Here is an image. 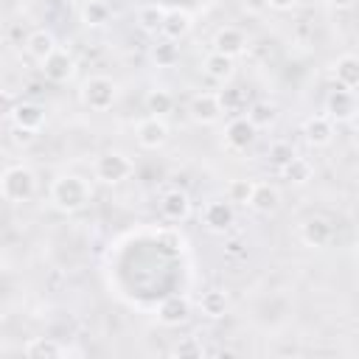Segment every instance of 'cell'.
I'll list each match as a JSON object with an SVG mask.
<instances>
[{"instance_id":"obj_1","label":"cell","mask_w":359,"mask_h":359,"mask_svg":"<svg viewBox=\"0 0 359 359\" xmlns=\"http://www.w3.org/2000/svg\"><path fill=\"white\" fill-rule=\"evenodd\" d=\"M48 196H50V205H53L56 210H62V213H76V210H81V208L90 202L93 188H90V182H87L84 177H79V174H59V177L50 182Z\"/></svg>"},{"instance_id":"obj_2","label":"cell","mask_w":359,"mask_h":359,"mask_svg":"<svg viewBox=\"0 0 359 359\" xmlns=\"http://www.w3.org/2000/svg\"><path fill=\"white\" fill-rule=\"evenodd\" d=\"M34 194H36V177H34L31 168L8 165L0 174V199H6L11 205H20V202H28Z\"/></svg>"},{"instance_id":"obj_3","label":"cell","mask_w":359,"mask_h":359,"mask_svg":"<svg viewBox=\"0 0 359 359\" xmlns=\"http://www.w3.org/2000/svg\"><path fill=\"white\" fill-rule=\"evenodd\" d=\"M132 171H135V163L123 151H104L93 163V177L98 182H104V185H118V182L129 180Z\"/></svg>"},{"instance_id":"obj_4","label":"cell","mask_w":359,"mask_h":359,"mask_svg":"<svg viewBox=\"0 0 359 359\" xmlns=\"http://www.w3.org/2000/svg\"><path fill=\"white\" fill-rule=\"evenodd\" d=\"M118 98V87L107 76H90L81 84V104L93 112H107Z\"/></svg>"},{"instance_id":"obj_5","label":"cell","mask_w":359,"mask_h":359,"mask_svg":"<svg viewBox=\"0 0 359 359\" xmlns=\"http://www.w3.org/2000/svg\"><path fill=\"white\" fill-rule=\"evenodd\" d=\"M135 137L140 149H160L168 140V123L160 115H146L135 123Z\"/></svg>"},{"instance_id":"obj_6","label":"cell","mask_w":359,"mask_h":359,"mask_svg":"<svg viewBox=\"0 0 359 359\" xmlns=\"http://www.w3.org/2000/svg\"><path fill=\"white\" fill-rule=\"evenodd\" d=\"M39 70H42V76H45L48 81L62 84V81H67V79L73 76L76 62H73V56H70L67 50L56 48V50H50V53H48V56L39 62Z\"/></svg>"},{"instance_id":"obj_7","label":"cell","mask_w":359,"mask_h":359,"mask_svg":"<svg viewBox=\"0 0 359 359\" xmlns=\"http://www.w3.org/2000/svg\"><path fill=\"white\" fill-rule=\"evenodd\" d=\"M22 353L25 356H36V359H59V356H81L79 348H67L50 337H31L25 345H22Z\"/></svg>"},{"instance_id":"obj_8","label":"cell","mask_w":359,"mask_h":359,"mask_svg":"<svg viewBox=\"0 0 359 359\" xmlns=\"http://www.w3.org/2000/svg\"><path fill=\"white\" fill-rule=\"evenodd\" d=\"M222 101H219V95H213V93H199V95H194L191 98V104H188V115H191V121H196V123H202V126H208V123H216L219 118H222Z\"/></svg>"},{"instance_id":"obj_9","label":"cell","mask_w":359,"mask_h":359,"mask_svg":"<svg viewBox=\"0 0 359 359\" xmlns=\"http://www.w3.org/2000/svg\"><path fill=\"white\" fill-rule=\"evenodd\" d=\"M300 238L306 247H328L331 238H334V224L325 219V216H309L303 224H300Z\"/></svg>"},{"instance_id":"obj_10","label":"cell","mask_w":359,"mask_h":359,"mask_svg":"<svg viewBox=\"0 0 359 359\" xmlns=\"http://www.w3.org/2000/svg\"><path fill=\"white\" fill-rule=\"evenodd\" d=\"M233 219H236V210H233V202H227V199H210L202 208V222L213 233H224L233 224Z\"/></svg>"},{"instance_id":"obj_11","label":"cell","mask_w":359,"mask_h":359,"mask_svg":"<svg viewBox=\"0 0 359 359\" xmlns=\"http://www.w3.org/2000/svg\"><path fill=\"white\" fill-rule=\"evenodd\" d=\"M255 135H258V126H255L247 115L233 118V121L227 123V129H224V140H227V146H230V149H236V151L250 149V146H252V140H255Z\"/></svg>"},{"instance_id":"obj_12","label":"cell","mask_w":359,"mask_h":359,"mask_svg":"<svg viewBox=\"0 0 359 359\" xmlns=\"http://www.w3.org/2000/svg\"><path fill=\"white\" fill-rule=\"evenodd\" d=\"M303 140L311 149H325L334 140V121L328 115H311L303 123Z\"/></svg>"},{"instance_id":"obj_13","label":"cell","mask_w":359,"mask_h":359,"mask_svg":"<svg viewBox=\"0 0 359 359\" xmlns=\"http://www.w3.org/2000/svg\"><path fill=\"white\" fill-rule=\"evenodd\" d=\"M331 79L337 81V87L353 93V90L359 87V59H356L353 53L337 56L334 65H331Z\"/></svg>"},{"instance_id":"obj_14","label":"cell","mask_w":359,"mask_h":359,"mask_svg":"<svg viewBox=\"0 0 359 359\" xmlns=\"http://www.w3.org/2000/svg\"><path fill=\"white\" fill-rule=\"evenodd\" d=\"M11 121H14V129H22V132L36 135V132L45 126V109H42L39 104L22 101V104H14Z\"/></svg>"},{"instance_id":"obj_15","label":"cell","mask_w":359,"mask_h":359,"mask_svg":"<svg viewBox=\"0 0 359 359\" xmlns=\"http://www.w3.org/2000/svg\"><path fill=\"white\" fill-rule=\"evenodd\" d=\"M325 109H328V118H331V121L345 123V121H351V118L356 115V98H353L351 90L337 87V90H331V95L325 98Z\"/></svg>"},{"instance_id":"obj_16","label":"cell","mask_w":359,"mask_h":359,"mask_svg":"<svg viewBox=\"0 0 359 359\" xmlns=\"http://www.w3.org/2000/svg\"><path fill=\"white\" fill-rule=\"evenodd\" d=\"M160 213L168 222H185L191 216V199H188V194L180 191V188L165 191L163 199H160Z\"/></svg>"},{"instance_id":"obj_17","label":"cell","mask_w":359,"mask_h":359,"mask_svg":"<svg viewBox=\"0 0 359 359\" xmlns=\"http://www.w3.org/2000/svg\"><path fill=\"white\" fill-rule=\"evenodd\" d=\"M188 317H191V306H188V300L180 297V294L165 297V300L160 303V309H157V320H160L163 325H168V328L182 325Z\"/></svg>"},{"instance_id":"obj_18","label":"cell","mask_w":359,"mask_h":359,"mask_svg":"<svg viewBox=\"0 0 359 359\" xmlns=\"http://www.w3.org/2000/svg\"><path fill=\"white\" fill-rule=\"evenodd\" d=\"M213 50L236 59V56H241L247 50V36L238 28H230V25L227 28H219L216 36H213Z\"/></svg>"},{"instance_id":"obj_19","label":"cell","mask_w":359,"mask_h":359,"mask_svg":"<svg viewBox=\"0 0 359 359\" xmlns=\"http://www.w3.org/2000/svg\"><path fill=\"white\" fill-rule=\"evenodd\" d=\"M278 205H280V194H278V188L269 185V182H255L252 196H250V208H252L255 213L269 216V213L278 210Z\"/></svg>"},{"instance_id":"obj_20","label":"cell","mask_w":359,"mask_h":359,"mask_svg":"<svg viewBox=\"0 0 359 359\" xmlns=\"http://www.w3.org/2000/svg\"><path fill=\"white\" fill-rule=\"evenodd\" d=\"M191 25H194V20H191V14H188V11L171 8V11H165V17H163L160 34H163L165 39L177 42V39H182V36H185V34L191 31Z\"/></svg>"},{"instance_id":"obj_21","label":"cell","mask_w":359,"mask_h":359,"mask_svg":"<svg viewBox=\"0 0 359 359\" xmlns=\"http://www.w3.org/2000/svg\"><path fill=\"white\" fill-rule=\"evenodd\" d=\"M59 45H56V39H53V34L50 31H45V28H39V31H31L28 36H25V50H28V56H34L36 62H42L50 50H56Z\"/></svg>"},{"instance_id":"obj_22","label":"cell","mask_w":359,"mask_h":359,"mask_svg":"<svg viewBox=\"0 0 359 359\" xmlns=\"http://www.w3.org/2000/svg\"><path fill=\"white\" fill-rule=\"evenodd\" d=\"M199 311H202L205 317H210V320L224 317V311H227V292H224V289H208V292H202V297H199Z\"/></svg>"},{"instance_id":"obj_23","label":"cell","mask_w":359,"mask_h":359,"mask_svg":"<svg viewBox=\"0 0 359 359\" xmlns=\"http://www.w3.org/2000/svg\"><path fill=\"white\" fill-rule=\"evenodd\" d=\"M109 14L112 11H109V6L104 0H87L84 8H81V22L87 28H101V25L109 22Z\"/></svg>"},{"instance_id":"obj_24","label":"cell","mask_w":359,"mask_h":359,"mask_svg":"<svg viewBox=\"0 0 359 359\" xmlns=\"http://www.w3.org/2000/svg\"><path fill=\"white\" fill-rule=\"evenodd\" d=\"M205 73H208L210 79H216V81H227V79L233 76V59L213 50V53L205 56Z\"/></svg>"},{"instance_id":"obj_25","label":"cell","mask_w":359,"mask_h":359,"mask_svg":"<svg viewBox=\"0 0 359 359\" xmlns=\"http://www.w3.org/2000/svg\"><path fill=\"white\" fill-rule=\"evenodd\" d=\"M163 17H165V11H163L157 3H149V6H143V8L137 11V25H140V31H146V34H157L160 25H163Z\"/></svg>"},{"instance_id":"obj_26","label":"cell","mask_w":359,"mask_h":359,"mask_svg":"<svg viewBox=\"0 0 359 359\" xmlns=\"http://www.w3.org/2000/svg\"><path fill=\"white\" fill-rule=\"evenodd\" d=\"M171 107H174V98H171V93L168 90H151L149 95H146V112L149 115H165V112H171Z\"/></svg>"},{"instance_id":"obj_27","label":"cell","mask_w":359,"mask_h":359,"mask_svg":"<svg viewBox=\"0 0 359 359\" xmlns=\"http://www.w3.org/2000/svg\"><path fill=\"white\" fill-rule=\"evenodd\" d=\"M280 171L286 174V180H289V182H297V185H303V182H309V180H311V163H309V160H303V157H294V160H292V163H286Z\"/></svg>"},{"instance_id":"obj_28","label":"cell","mask_w":359,"mask_h":359,"mask_svg":"<svg viewBox=\"0 0 359 359\" xmlns=\"http://www.w3.org/2000/svg\"><path fill=\"white\" fill-rule=\"evenodd\" d=\"M252 188H255L252 180H230V185H227V202H233V205H250Z\"/></svg>"},{"instance_id":"obj_29","label":"cell","mask_w":359,"mask_h":359,"mask_svg":"<svg viewBox=\"0 0 359 359\" xmlns=\"http://www.w3.org/2000/svg\"><path fill=\"white\" fill-rule=\"evenodd\" d=\"M151 59L160 65V67H171L177 59H180V48L171 42V39H163L151 48Z\"/></svg>"},{"instance_id":"obj_30","label":"cell","mask_w":359,"mask_h":359,"mask_svg":"<svg viewBox=\"0 0 359 359\" xmlns=\"http://www.w3.org/2000/svg\"><path fill=\"white\" fill-rule=\"evenodd\" d=\"M294 157H297V151H294V146L286 143V140H275V143L269 146V163L278 165V168H283V165L292 163Z\"/></svg>"},{"instance_id":"obj_31","label":"cell","mask_w":359,"mask_h":359,"mask_svg":"<svg viewBox=\"0 0 359 359\" xmlns=\"http://www.w3.org/2000/svg\"><path fill=\"white\" fill-rule=\"evenodd\" d=\"M247 118H250L255 126H266V123H272V118H275V107H272V104L258 101V104H252V107H250Z\"/></svg>"},{"instance_id":"obj_32","label":"cell","mask_w":359,"mask_h":359,"mask_svg":"<svg viewBox=\"0 0 359 359\" xmlns=\"http://www.w3.org/2000/svg\"><path fill=\"white\" fill-rule=\"evenodd\" d=\"M171 353H174V356H199V353H202V348H199L196 342H191V339H188V342L177 345Z\"/></svg>"},{"instance_id":"obj_33","label":"cell","mask_w":359,"mask_h":359,"mask_svg":"<svg viewBox=\"0 0 359 359\" xmlns=\"http://www.w3.org/2000/svg\"><path fill=\"white\" fill-rule=\"evenodd\" d=\"M244 8H247V14L261 17V14L269 11V3H266V0H244Z\"/></svg>"},{"instance_id":"obj_34","label":"cell","mask_w":359,"mask_h":359,"mask_svg":"<svg viewBox=\"0 0 359 359\" xmlns=\"http://www.w3.org/2000/svg\"><path fill=\"white\" fill-rule=\"evenodd\" d=\"M269 3V8H275V11H292L300 0H266Z\"/></svg>"},{"instance_id":"obj_35","label":"cell","mask_w":359,"mask_h":359,"mask_svg":"<svg viewBox=\"0 0 359 359\" xmlns=\"http://www.w3.org/2000/svg\"><path fill=\"white\" fill-rule=\"evenodd\" d=\"M14 104H17V101H14L8 93H0V115H11Z\"/></svg>"},{"instance_id":"obj_36","label":"cell","mask_w":359,"mask_h":359,"mask_svg":"<svg viewBox=\"0 0 359 359\" xmlns=\"http://www.w3.org/2000/svg\"><path fill=\"white\" fill-rule=\"evenodd\" d=\"M328 3H331L337 11H345V8H353V3H356V0H328Z\"/></svg>"},{"instance_id":"obj_37","label":"cell","mask_w":359,"mask_h":359,"mask_svg":"<svg viewBox=\"0 0 359 359\" xmlns=\"http://www.w3.org/2000/svg\"><path fill=\"white\" fill-rule=\"evenodd\" d=\"M227 252H233V255H236V252H241V241H238V238L227 241Z\"/></svg>"}]
</instances>
